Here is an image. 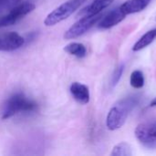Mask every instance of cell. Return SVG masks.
Returning a JSON list of instances; mask_svg holds the SVG:
<instances>
[{
    "instance_id": "obj_1",
    "label": "cell",
    "mask_w": 156,
    "mask_h": 156,
    "mask_svg": "<svg viewBox=\"0 0 156 156\" xmlns=\"http://www.w3.org/2000/svg\"><path fill=\"white\" fill-rule=\"evenodd\" d=\"M139 98L138 95H130L117 101L107 115V128L111 131H115L122 127L130 112L139 103Z\"/></svg>"
},
{
    "instance_id": "obj_2",
    "label": "cell",
    "mask_w": 156,
    "mask_h": 156,
    "mask_svg": "<svg viewBox=\"0 0 156 156\" xmlns=\"http://www.w3.org/2000/svg\"><path fill=\"white\" fill-rule=\"evenodd\" d=\"M37 108V104L34 101L21 92H16L6 100L2 112V119L6 120L22 112H31L36 111Z\"/></svg>"
},
{
    "instance_id": "obj_3",
    "label": "cell",
    "mask_w": 156,
    "mask_h": 156,
    "mask_svg": "<svg viewBox=\"0 0 156 156\" xmlns=\"http://www.w3.org/2000/svg\"><path fill=\"white\" fill-rule=\"evenodd\" d=\"M85 2L86 0H68L64 2L47 16L44 24L47 27H52L60 23L71 16Z\"/></svg>"
},
{
    "instance_id": "obj_4",
    "label": "cell",
    "mask_w": 156,
    "mask_h": 156,
    "mask_svg": "<svg viewBox=\"0 0 156 156\" xmlns=\"http://www.w3.org/2000/svg\"><path fill=\"white\" fill-rule=\"evenodd\" d=\"M35 5L30 2L19 3L18 5L11 8L7 14L0 16V28L15 25L24 16L31 13L35 9Z\"/></svg>"
},
{
    "instance_id": "obj_5",
    "label": "cell",
    "mask_w": 156,
    "mask_h": 156,
    "mask_svg": "<svg viewBox=\"0 0 156 156\" xmlns=\"http://www.w3.org/2000/svg\"><path fill=\"white\" fill-rule=\"evenodd\" d=\"M102 17V15L97 14L93 16H83L80 20L74 23L64 34L65 39H73L77 38L83 34H85L88 30H90L99 20Z\"/></svg>"
},
{
    "instance_id": "obj_6",
    "label": "cell",
    "mask_w": 156,
    "mask_h": 156,
    "mask_svg": "<svg viewBox=\"0 0 156 156\" xmlns=\"http://www.w3.org/2000/svg\"><path fill=\"white\" fill-rule=\"evenodd\" d=\"M134 134L144 147L148 149H156V124H139L134 131Z\"/></svg>"
},
{
    "instance_id": "obj_7",
    "label": "cell",
    "mask_w": 156,
    "mask_h": 156,
    "mask_svg": "<svg viewBox=\"0 0 156 156\" xmlns=\"http://www.w3.org/2000/svg\"><path fill=\"white\" fill-rule=\"evenodd\" d=\"M24 44V37L16 32L0 35V51H14L20 48Z\"/></svg>"
},
{
    "instance_id": "obj_8",
    "label": "cell",
    "mask_w": 156,
    "mask_h": 156,
    "mask_svg": "<svg viewBox=\"0 0 156 156\" xmlns=\"http://www.w3.org/2000/svg\"><path fill=\"white\" fill-rule=\"evenodd\" d=\"M125 16L126 15L121 10V8L116 7L105 16H102V17L99 20L98 27L100 29H109L121 23Z\"/></svg>"
},
{
    "instance_id": "obj_9",
    "label": "cell",
    "mask_w": 156,
    "mask_h": 156,
    "mask_svg": "<svg viewBox=\"0 0 156 156\" xmlns=\"http://www.w3.org/2000/svg\"><path fill=\"white\" fill-rule=\"evenodd\" d=\"M70 93L75 101L80 104H87L90 101L89 88L80 82H73L69 88Z\"/></svg>"
},
{
    "instance_id": "obj_10",
    "label": "cell",
    "mask_w": 156,
    "mask_h": 156,
    "mask_svg": "<svg viewBox=\"0 0 156 156\" xmlns=\"http://www.w3.org/2000/svg\"><path fill=\"white\" fill-rule=\"evenodd\" d=\"M152 0H127L119 7L127 16L134 14L145 9Z\"/></svg>"
},
{
    "instance_id": "obj_11",
    "label": "cell",
    "mask_w": 156,
    "mask_h": 156,
    "mask_svg": "<svg viewBox=\"0 0 156 156\" xmlns=\"http://www.w3.org/2000/svg\"><path fill=\"white\" fill-rule=\"evenodd\" d=\"M114 0H93L89 5L84 7L80 12V15L82 16H93L100 14L102 10L107 8Z\"/></svg>"
},
{
    "instance_id": "obj_12",
    "label": "cell",
    "mask_w": 156,
    "mask_h": 156,
    "mask_svg": "<svg viewBox=\"0 0 156 156\" xmlns=\"http://www.w3.org/2000/svg\"><path fill=\"white\" fill-rule=\"evenodd\" d=\"M156 38V28H154L148 32H146L133 47V51H140L143 48L148 47L152 44Z\"/></svg>"
},
{
    "instance_id": "obj_13",
    "label": "cell",
    "mask_w": 156,
    "mask_h": 156,
    "mask_svg": "<svg viewBox=\"0 0 156 156\" xmlns=\"http://www.w3.org/2000/svg\"><path fill=\"white\" fill-rule=\"evenodd\" d=\"M64 50L67 53H69L72 56H75L79 58H84L87 54L86 47L83 44L79 43V42H72V43L68 44L67 46H65Z\"/></svg>"
},
{
    "instance_id": "obj_14",
    "label": "cell",
    "mask_w": 156,
    "mask_h": 156,
    "mask_svg": "<svg viewBox=\"0 0 156 156\" xmlns=\"http://www.w3.org/2000/svg\"><path fill=\"white\" fill-rule=\"evenodd\" d=\"M111 155L112 156H132V147L127 143H120L117 145H115L111 153Z\"/></svg>"
},
{
    "instance_id": "obj_15",
    "label": "cell",
    "mask_w": 156,
    "mask_h": 156,
    "mask_svg": "<svg viewBox=\"0 0 156 156\" xmlns=\"http://www.w3.org/2000/svg\"><path fill=\"white\" fill-rule=\"evenodd\" d=\"M131 86L134 89H141L144 85V76L141 70H134L131 74Z\"/></svg>"
},
{
    "instance_id": "obj_16",
    "label": "cell",
    "mask_w": 156,
    "mask_h": 156,
    "mask_svg": "<svg viewBox=\"0 0 156 156\" xmlns=\"http://www.w3.org/2000/svg\"><path fill=\"white\" fill-rule=\"evenodd\" d=\"M123 70H124V65H123V64L120 65V66L114 70V72H113V74H112V80H111V85H112V87H114V86H116V85L118 84L119 80H120L121 78H122V73H123Z\"/></svg>"
},
{
    "instance_id": "obj_17",
    "label": "cell",
    "mask_w": 156,
    "mask_h": 156,
    "mask_svg": "<svg viewBox=\"0 0 156 156\" xmlns=\"http://www.w3.org/2000/svg\"><path fill=\"white\" fill-rule=\"evenodd\" d=\"M20 2L21 0H0V13L4 10L13 8Z\"/></svg>"
},
{
    "instance_id": "obj_18",
    "label": "cell",
    "mask_w": 156,
    "mask_h": 156,
    "mask_svg": "<svg viewBox=\"0 0 156 156\" xmlns=\"http://www.w3.org/2000/svg\"><path fill=\"white\" fill-rule=\"evenodd\" d=\"M150 106H152V107H155L156 106V98L153 100V101L151 102V105H150Z\"/></svg>"
}]
</instances>
